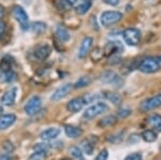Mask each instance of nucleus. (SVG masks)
Segmentation results:
<instances>
[{
    "label": "nucleus",
    "mask_w": 161,
    "mask_h": 160,
    "mask_svg": "<svg viewBox=\"0 0 161 160\" xmlns=\"http://www.w3.org/2000/svg\"><path fill=\"white\" fill-rule=\"evenodd\" d=\"M140 71L143 73H156L159 70H161L160 64L158 63L157 57H146L140 63L139 67H137Z\"/></svg>",
    "instance_id": "f257e3e1"
},
{
    "label": "nucleus",
    "mask_w": 161,
    "mask_h": 160,
    "mask_svg": "<svg viewBox=\"0 0 161 160\" xmlns=\"http://www.w3.org/2000/svg\"><path fill=\"white\" fill-rule=\"evenodd\" d=\"M123 19V14L118 11H105L101 14L100 22L101 25L104 27H111V26L117 24Z\"/></svg>",
    "instance_id": "f03ea898"
},
{
    "label": "nucleus",
    "mask_w": 161,
    "mask_h": 160,
    "mask_svg": "<svg viewBox=\"0 0 161 160\" xmlns=\"http://www.w3.org/2000/svg\"><path fill=\"white\" fill-rule=\"evenodd\" d=\"M124 41L130 46H136L141 42V31L136 28H127L123 32Z\"/></svg>",
    "instance_id": "7ed1b4c3"
},
{
    "label": "nucleus",
    "mask_w": 161,
    "mask_h": 160,
    "mask_svg": "<svg viewBox=\"0 0 161 160\" xmlns=\"http://www.w3.org/2000/svg\"><path fill=\"white\" fill-rule=\"evenodd\" d=\"M108 110V107L105 103L98 102V103H96V104L92 105V107H89L85 111L84 114H83V118L86 120H90V119H92V118L97 117V116L103 114V113L106 112Z\"/></svg>",
    "instance_id": "20e7f679"
},
{
    "label": "nucleus",
    "mask_w": 161,
    "mask_h": 160,
    "mask_svg": "<svg viewBox=\"0 0 161 160\" xmlns=\"http://www.w3.org/2000/svg\"><path fill=\"white\" fill-rule=\"evenodd\" d=\"M100 80L105 84L113 85L115 88H120L124 85V80L114 71H104L101 74Z\"/></svg>",
    "instance_id": "39448f33"
},
{
    "label": "nucleus",
    "mask_w": 161,
    "mask_h": 160,
    "mask_svg": "<svg viewBox=\"0 0 161 160\" xmlns=\"http://www.w3.org/2000/svg\"><path fill=\"white\" fill-rule=\"evenodd\" d=\"M12 14L15 17V19L19 23L23 30H27L29 28V17L26 13L24 8L20 6H14L12 9Z\"/></svg>",
    "instance_id": "423d86ee"
},
{
    "label": "nucleus",
    "mask_w": 161,
    "mask_h": 160,
    "mask_svg": "<svg viewBox=\"0 0 161 160\" xmlns=\"http://www.w3.org/2000/svg\"><path fill=\"white\" fill-rule=\"evenodd\" d=\"M160 107H161V94L156 95L154 97H150L148 99L144 100L140 104V110L142 112H149V111L155 110Z\"/></svg>",
    "instance_id": "0eeeda50"
},
{
    "label": "nucleus",
    "mask_w": 161,
    "mask_h": 160,
    "mask_svg": "<svg viewBox=\"0 0 161 160\" xmlns=\"http://www.w3.org/2000/svg\"><path fill=\"white\" fill-rule=\"evenodd\" d=\"M41 107H42V100H41V98L38 96H33L25 104L24 110L27 115H35L36 113H38L40 111Z\"/></svg>",
    "instance_id": "6e6552de"
},
{
    "label": "nucleus",
    "mask_w": 161,
    "mask_h": 160,
    "mask_svg": "<svg viewBox=\"0 0 161 160\" xmlns=\"http://www.w3.org/2000/svg\"><path fill=\"white\" fill-rule=\"evenodd\" d=\"M92 43H93V40L92 37H86L83 39L82 43L80 45V48H79V58L83 59L85 58L86 56L89 54L90 50H92Z\"/></svg>",
    "instance_id": "1a4fd4ad"
},
{
    "label": "nucleus",
    "mask_w": 161,
    "mask_h": 160,
    "mask_svg": "<svg viewBox=\"0 0 161 160\" xmlns=\"http://www.w3.org/2000/svg\"><path fill=\"white\" fill-rule=\"evenodd\" d=\"M72 86H73L72 84H64V85H62V86H60L59 88H57L55 91L52 94L51 99L53 100V101H59V100H61L62 98H64L70 91H71Z\"/></svg>",
    "instance_id": "9d476101"
},
{
    "label": "nucleus",
    "mask_w": 161,
    "mask_h": 160,
    "mask_svg": "<svg viewBox=\"0 0 161 160\" xmlns=\"http://www.w3.org/2000/svg\"><path fill=\"white\" fill-rule=\"evenodd\" d=\"M52 53V47L48 44H42L38 46L35 51V57L38 60H45Z\"/></svg>",
    "instance_id": "9b49d317"
},
{
    "label": "nucleus",
    "mask_w": 161,
    "mask_h": 160,
    "mask_svg": "<svg viewBox=\"0 0 161 160\" xmlns=\"http://www.w3.org/2000/svg\"><path fill=\"white\" fill-rule=\"evenodd\" d=\"M16 95H17V89L15 87L9 89L8 91H6L3 94V96L1 97V103L3 105H13L15 102V99H16Z\"/></svg>",
    "instance_id": "f8f14e48"
},
{
    "label": "nucleus",
    "mask_w": 161,
    "mask_h": 160,
    "mask_svg": "<svg viewBox=\"0 0 161 160\" xmlns=\"http://www.w3.org/2000/svg\"><path fill=\"white\" fill-rule=\"evenodd\" d=\"M84 105H85V103H84V100H83V97H77V98H74V99L70 100L68 102V104H67V109H68L69 112L77 113L83 109Z\"/></svg>",
    "instance_id": "ddd939ff"
},
{
    "label": "nucleus",
    "mask_w": 161,
    "mask_h": 160,
    "mask_svg": "<svg viewBox=\"0 0 161 160\" xmlns=\"http://www.w3.org/2000/svg\"><path fill=\"white\" fill-rule=\"evenodd\" d=\"M121 51H124V47L119 44V42H108V44L104 46V50H103V53L106 56H112L115 55V54L120 53Z\"/></svg>",
    "instance_id": "4468645a"
},
{
    "label": "nucleus",
    "mask_w": 161,
    "mask_h": 160,
    "mask_svg": "<svg viewBox=\"0 0 161 160\" xmlns=\"http://www.w3.org/2000/svg\"><path fill=\"white\" fill-rule=\"evenodd\" d=\"M16 120V116L14 114H6L0 116V130H4V129L11 127L13 124Z\"/></svg>",
    "instance_id": "2eb2a0df"
},
{
    "label": "nucleus",
    "mask_w": 161,
    "mask_h": 160,
    "mask_svg": "<svg viewBox=\"0 0 161 160\" xmlns=\"http://www.w3.org/2000/svg\"><path fill=\"white\" fill-rule=\"evenodd\" d=\"M59 135H60V130L58 128H48L41 132L40 138L44 141H51L56 139Z\"/></svg>",
    "instance_id": "dca6fc26"
},
{
    "label": "nucleus",
    "mask_w": 161,
    "mask_h": 160,
    "mask_svg": "<svg viewBox=\"0 0 161 160\" xmlns=\"http://www.w3.org/2000/svg\"><path fill=\"white\" fill-rule=\"evenodd\" d=\"M64 132H66L67 136H69V138H71V139L80 138V136L83 135V131L80 130V128L74 127V126H71V125L64 126Z\"/></svg>",
    "instance_id": "f3484780"
},
{
    "label": "nucleus",
    "mask_w": 161,
    "mask_h": 160,
    "mask_svg": "<svg viewBox=\"0 0 161 160\" xmlns=\"http://www.w3.org/2000/svg\"><path fill=\"white\" fill-rule=\"evenodd\" d=\"M56 36L58 37V39L61 41V42H67V41H69V39H70L69 31L64 27V26H61V25L57 26Z\"/></svg>",
    "instance_id": "a211bd4d"
},
{
    "label": "nucleus",
    "mask_w": 161,
    "mask_h": 160,
    "mask_svg": "<svg viewBox=\"0 0 161 160\" xmlns=\"http://www.w3.org/2000/svg\"><path fill=\"white\" fill-rule=\"evenodd\" d=\"M16 73L12 70H6L0 74V82H4V83H10L16 80Z\"/></svg>",
    "instance_id": "6ab92c4d"
},
{
    "label": "nucleus",
    "mask_w": 161,
    "mask_h": 160,
    "mask_svg": "<svg viewBox=\"0 0 161 160\" xmlns=\"http://www.w3.org/2000/svg\"><path fill=\"white\" fill-rule=\"evenodd\" d=\"M148 124L155 129V130L161 132V116L160 115H157V114L152 115L148 118Z\"/></svg>",
    "instance_id": "aec40b11"
},
{
    "label": "nucleus",
    "mask_w": 161,
    "mask_h": 160,
    "mask_svg": "<svg viewBox=\"0 0 161 160\" xmlns=\"http://www.w3.org/2000/svg\"><path fill=\"white\" fill-rule=\"evenodd\" d=\"M141 138L145 142L152 143V142H155L156 139H157V133H156L154 130H145L141 135Z\"/></svg>",
    "instance_id": "412c9836"
},
{
    "label": "nucleus",
    "mask_w": 161,
    "mask_h": 160,
    "mask_svg": "<svg viewBox=\"0 0 161 160\" xmlns=\"http://www.w3.org/2000/svg\"><path fill=\"white\" fill-rule=\"evenodd\" d=\"M105 98L108 100H110V101L113 103V104L115 105H119L121 103V97L119 96L118 94H115V92H111V91H106L105 92Z\"/></svg>",
    "instance_id": "4be33fe9"
},
{
    "label": "nucleus",
    "mask_w": 161,
    "mask_h": 160,
    "mask_svg": "<svg viewBox=\"0 0 161 160\" xmlns=\"http://www.w3.org/2000/svg\"><path fill=\"white\" fill-rule=\"evenodd\" d=\"M90 7H92V1H90V0H85V1H83L80 6H77L75 10H76L77 14L83 15L90 9Z\"/></svg>",
    "instance_id": "5701e85b"
},
{
    "label": "nucleus",
    "mask_w": 161,
    "mask_h": 160,
    "mask_svg": "<svg viewBox=\"0 0 161 160\" xmlns=\"http://www.w3.org/2000/svg\"><path fill=\"white\" fill-rule=\"evenodd\" d=\"M31 29L36 35H42L46 30V25L42 22H35L31 25Z\"/></svg>",
    "instance_id": "b1692460"
},
{
    "label": "nucleus",
    "mask_w": 161,
    "mask_h": 160,
    "mask_svg": "<svg viewBox=\"0 0 161 160\" xmlns=\"http://www.w3.org/2000/svg\"><path fill=\"white\" fill-rule=\"evenodd\" d=\"M90 82H92L90 77H88V76H82V77H80L79 81H77L76 83L73 85V87H74L75 89L84 88V87H86V86H88V85L90 84Z\"/></svg>",
    "instance_id": "393cba45"
},
{
    "label": "nucleus",
    "mask_w": 161,
    "mask_h": 160,
    "mask_svg": "<svg viewBox=\"0 0 161 160\" xmlns=\"http://www.w3.org/2000/svg\"><path fill=\"white\" fill-rule=\"evenodd\" d=\"M116 122V118L114 117L113 115H108V116H105L104 118L99 122V126L102 128H105V127H108V126H112L114 123Z\"/></svg>",
    "instance_id": "a878e982"
},
{
    "label": "nucleus",
    "mask_w": 161,
    "mask_h": 160,
    "mask_svg": "<svg viewBox=\"0 0 161 160\" xmlns=\"http://www.w3.org/2000/svg\"><path fill=\"white\" fill-rule=\"evenodd\" d=\"M56 7L59 11H68V10L71 9L72 4L70 3L68 0H57Z\"/></svg>",
    "instance_id": "bb28decb"
},
{
    "label": "nucleus",
    "mask_w": 161,
    "mask_h": 160,
    "mask_svg": "<svg viewBox=\"0 0 161 160\" xmlns=\"http://www.w3.org/2000/svg\"><path fill=\"white\" fill-rule=\"evenodd\" d=\"M70 154H71V156L76 160H84L82 149L80 147H77V146H72V147L70 148Z\"/></svg>",
    "instance_id": "cd10ccee"
},
{
    "label": "nucleus",
    "mask_w": 161,
    "mask_h": 160,
    "mask_svg": "<svg viewBox=\"0 0 161 160\" xmlns=\"http://www.w3.org/2000/svg\"><path fill=\"white\" fill-rule=\"evenodd\" d=\"M103 56H104V53H103L102 50L99 47L95 48V50L92 52V54H90V57H92L93 61H99Z\"/></svg>",
    "instance_id": "c85d7f7f"
},
{
    "label": "nucleus",
    "mask_w": 161,
    "mask_h": 160,
    "mask_svg": "<svg viewBox=\"0 0 161 160\" xmlns=\"http://www.w3.org/2000/svg\"><path fill=\"white\" fill-rule=\"evenodd\" d=\"M80 145H82L83 151H84L87 155H92L93 153V146H92V144L90 143V142L88 141V140L83 141Z\"/></svg>",
    "instance_id": "c756f323"
},
{
    "label": "nucleus",
    "mask_w": 161,
    "mask_h": 160,
    "mask_svg": "<svg viewBox=\"0 0 161 160\" xmlns=\"http://www.w3.org/2000/svg\"><path fill=\"white\" fill-rule=\"evenodd\" d=\"M131 114V110H129V109H120V110H118V112H117V118L118 119H125V118H127L129 115Z\"/></svg>",
    "instance_id": "7c9ffc66"
},
{
    "label": "nucleus",
    "mask_w": 161,
    "mask_h": 160,
    "mask_svg": "<svg viewBox=\"0 0 161 160\" xmlns=\"http://www.w3.org/2000/svg\"><path fill=\"white\" fill-rule=\"evenodd\" d=\"M100 96L98 94H89V95H86L85 97H83V100H84V103L87 104V103H92L95 100L99 99Z\"/></svg>",
    "instance_id": "2f4dec72"
},
{
    "label": "nucleus",
    "mask_w": 161,
    "mask_h": 160,
    "mask_svg": "<svg viewBox=\"0 0 161 160\" xmlns=\"http://www.w3.org/2000/svg\"><path fill=\"white\" fill-rule=\"evenodd\" d=\"M45 156H46V154L43 153V152H37V151H35V153L31 155L30 160H43Z\"/></svg>",
    "instance_id": "473e14b6"
},
{
    "label": "nucleus",
    "mask_w": 161,
    "mask_h": 160,
    "mask_svg": "<svg viewBox=\"0 0 161 160\" xmlns=\"http://www.w3.org/2000/svg\"><path fill=\"white\" fill-rule=\"evenodd\" d=\"M108 152L106 151V149H102V151L98 154V156L96 157L95 160H108Z\"/></svg>",
    "instance_id": "72a5a7b5"
},
{
    "label": "nucleus",
    "mask_w": 161,
    "mask_h": 160,
    "mask_svg": "<svg viewBox=\"0 0 161 160\" xmlns=\"http://www.w3.org/2000/svg\"><path fill=\"white\" fill-rule=\"evenodd\" d=\"M48 148H50V146L46 145V144H37V145L35 146V151L37 152H43V153H47Z\"/></svg>",
    "instance_id": "f704fd0d"
},
{
    "label": "nucleus",
    "mask_w": 161,
    "mask_h": 160,
    "mask_svg": "<svg viewBox=\"0 0 161 160\" xmlns=\"http://www.w3.org/2000/svg\"><path fill=\"white\" fill-rule=\"evenodd\" d=\"M123 135L124 133H119V135H113V136H111V138H108V140L112 142V143H119L120 141H123Z\"/></svg>",
    "instance_id": "c9c22d12"
},
{
    "label": "nucleus",
    "mask_w": 161,
    "mask_h": 160,
    "mask_svg": "<svg viewBox=\"0 0 161 160\" xmlns=\"http://www.w3.org/2000/svg\"><path fill=\"white\" fill-rule=\"evenodd\" d=\"M125 160H142V155L140 153H133L125 158Z\"/></svg>",
    "instance_id": "e433bc0d"
},
{
    "label": "nucleus",
    "mask_w": 161,
    "mask_h": 160,
    "mask_svg": "<svg viewBox=\"0 0 161 160\" xmlns=\"http://www.w3.org/2000/svg\"><path fill=\"white\" fill-rule=\"evenodd\" d=\"M6 30H7V25L4 22H2V20H0V38L2 37V36L6 33Z\"/></svg>",
    "instance_id": "4c0bfd02"
},
{
    "label": "nucleus",
    "mask_w": 161,
    "mask_h": 160,
    "mask_svg": "<svg viewBox=\"0 0 161 160\" xmlns=\"http://www.w3.org/2000/svg\"><path fill=\"white\" fill-rule=\"evenodd\" d=\"M3 148L6 149V151H8V152H12L13 149H14L11 142H6V143L3 144Z\"/></svg>",
    "instance_id": "58836bf2"
},
{
    "label": "nucleus",
    "mask_w": 161,
    "mask_h": 160,
    "mask_svg": "<svg viewBox=\"0 0 161 160\" xmlns=\"http://www.w3.org/2000/svg\"><path fill=\"white\" fill-rule=\"evenodd\" d=\"M103 1H104L105 3L110 4V6L115 7V6H117V4L119 3V1H120V0H103Z\"/></svg>",
    "instance_id": "ea45409f"
},
{
    "label": "nucleus",
    "mask_w": 161,
    "mask_h": 160,
    "mask_svg": "<svg viewBox=\"0 0 161 160\" xmlns=\"http://www.w3.org/2000/svg\"><path fill=\"white\" fill-rule=\"evenodd\" d=\"M0 160H12V158H11V156H10V155L3 154V155H1V156H0Z\"/></svg>",
    "instance_id": "a19ab883"
},
{
    "label": "nucleus",
    "mask_w": 161,
    "mask_h": 160,
    "mask_svg": "<svg viewBox=\"0 0 161 160\" xmlns=\"http://www.w3.org/2000/svg\"><path fill=\"white\" fill-rule=\"evenodd\" d=\"M3 7L1 6V4H0V19H1L2 17V15H3Z\"/></svg>",
    "instance_id": "79ce46f5"
},
{
    "label": "nucleus",
    "mask_w": 161,
    "mask_h": 160,
    "mask_svg": "<svg viewBox=\"0 0 161 160\" xmlns=\"http://www.w3.org/2000/svg\"><path fill=\"white\" fill-rule=\"evenodd\" d=\"M157 60H158V63H159L160 68H161V56H158V57H157Z\"/></svg>",
    "instance_id": "37998d69"
},
{
    "label": "nucleus",
    "mask_w": 161,
    "mask_h": 160,
    "mask_svg": "<svg viewBox=\"0 0 161 160\" xmlns=\"http://www.w3.org/2000/svg\"><path fill=\"white\" fill-rule=\"evenodd\" d=\"M2 112H3V109H2V107H0V114H1Z\"/></svg>",
    "instance_id": "c03bdc74"
},
{
    "label": "nucleus",
    "mask_w": 161,
    "mask_h": 160,
    "mask_svg": "<svg viewBox=\"0 0 161 160\" xmlns=\"http://www.w3.org/2000/svg\"><path fill=\"white\" fill-rule=\"evenodd\" d=\"M61 160H71V159H69V158H64V159H61Z\"/></svg>",
    "instance_id": "a18cd8bd"
},
{
    "label": "nucleus",
    "mask_w": 161,
    "mask_h": 160,
    "mask_svg": "<svg viewBox=\"0 0 161 160\" xmlns=\"http://www.w3.org/2000/svg\"><path fill=\"white\" fill-rule=\"evenodd\" d=\"M77 1H79V0H77ZM82 1H85V0H82Z\"/></svg>",
    "instance_id": "49530a36"
}]
</instances>
